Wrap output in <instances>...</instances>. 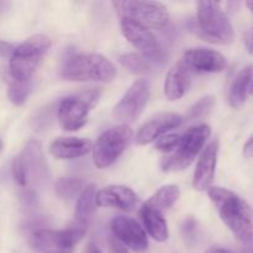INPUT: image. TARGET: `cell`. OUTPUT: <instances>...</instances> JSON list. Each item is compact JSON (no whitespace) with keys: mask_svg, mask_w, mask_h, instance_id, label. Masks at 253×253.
<instances>
[{"mask_svg":"<svg viewBox=\"0 0 253 253\" xmlns=\"http://www.w3.org/2000/svg\"><path fill=\"white\" fill-rule=\"evenodd\" d=\"M252 79L253 68L251 66L245 67L232 79L229 91V103L232 108H240L245 103Z\"/></svg>","mask_w":253,"mask_h":253,"instance_id":"22","label":"cell"},{"mask_svg":"<svg viewBox=\"0 0 253 253\" xmlns=\"http://www.w3.org/2000/svg\"><path fill=\"white\" fill-rule=\"evenodd\" d=\"M245 43H246V49L247 52H249L251 56H253V27L251 31L249 32V35H247L246 37V41H245Z\"/></svg>","mask_w":253,"mask_h":253,"instance_id":"33","label":"cell"},{"mask_svg":"<svg viewBox=\"0 0 253 253\" xmlns=\"http://www.w3.org/2000/svg\"><path fill=\"white\" fill-rule=\"evenodd\" d=\"M111 231L116 241L132 251L143 252L147 250V235L136 220L126 216H116L111 221Z\"/></svg>","mask_w":253,"mask_h":253,"instance_id":"13","label":"cell"},{"mask_svg":"<svg viewBox=\"0 0 253 253\" xmlns=\"http://www.w3.org/2000/svg\"><path fill=\"white\" fill-rule=\"evenodd\" d=\"M25 172L27 175V184L34 182L35 184H41L48 177V166L44 158L43 148L40 141L32 140L26 145L19 155Z\"/></svg>","mask_w":253,"mask_h":253,"instance_id":"14","label":"cell"},{"mask_svg":"<svg viewBox=\"0 0 253 253\" xmlns=\"http://www.w3.org/2000/svg\"><path fill=\"white\" fill-rule=\"evenodd\" d=\"M83 189V180L77 178H61L56 183V194L64 200L74 199L77 195L79 197Z\"/></svg>","mask_w":253,"mask_h":253,"instance_id":"25","label":"cell"},{"mask_svg":"<svg viewBox=\"0 0 253 253\" xmlns=\"http://www.w3.org/2000/svg\"><path fill=\"white\" fill-rule=\"evenodd\" d=\"M207 253H235V252L230 251V250L227 249H224V247H211V249L208 250Z\"/></svg>","mask_w":253,"mask_h":253,"instance_id":"34","label":"cell"},{"mask_svg":"<svg viewBox=\"0 0 253 253\" xmlns=\"http://www.w3.org/2000/svg\"><path fill=\"white\" fill-rule=\"evenodd\" d=\"M249 91H250V93H251V94H253V79H252V82H251V85H250Z\"/></svg>","mask_w":253,"mask_h":253,"instance_id":"38","label":"cell"},{"mask_svg":"<svg viewBox=\"0 0 253 253\" xmlns=\"http://www.w3.org/2000/svg\"><path fill=\"white\" fill-rule=\"evenodd\" d=\"M211 135V128L208 125H198L190 127L180 136V142L175 148V152L166 156L161 162V167L165 172H179L185 169L194 162Z\"/></svg>","mask_w":253,"mask_h":253,"instance_id":"5","label":"cell"},{"mask_svg":"<svg viewBox=\"0 0 253 253\" xmlns=\"http://www.w3.org/2000/svg\"><path fill=\"white\" fill-rule=\"evenodd\" d=\"M116 76V68L99 53H74L64 59L61 77L69 82L109 83Z\"/></svg>","mask_w":253,"mask_h":253,"instance_id":"3","label":"cell"},{"mask_svg":"<svg viewBox=\"0 0 253 253\" xmlns=\"http://www.w3.org/2000/svg\"><path fill=\"white\" fill-rule=\"evenodd\" d=\"M183 118L174 113H162L158 114L153 119L145 124L136 136V141L138 145H148L153 142L163 133L178 127L182 124Z\"/></svg>","mask_w":253,"mask_h":253,"instance_id":"17","label":"cell"},{"mask_svg":"<svg viewBox=\"0 0 253 253\" xmlns=\"http://www.w3.org/2000/svg\"><path fill=\"white\" fill-rule=\"evenodd\" d=\"M86 234V230L73 224L64 230L39 229L30 235V245L34 250L46 253H72L74 246Z\"/></svg>","mask_w":253,"mask_h":253,"instance_id":"8","label":"cell"},{"mask_svg":"<svg viewBox=\"0 0 253 253\" xmlns=\"http://www.w3.org/2000/svg\"><path fill=\"white\" fill-rule=\"evenodd\" d=\"M214 104H215L214 96L209 95V96H205V98H202L197 104H195V105L192 106V109H190L189 113H188V119H189V120H198V119H203L204 116H207L208 114L211 111Z\"/></svg>","mask_w":253,"mask_h":253,"instance_id":"27","label":"cell"},{"mask_svg":"<svg viewBox=\"0 0 253 253\" xmlns=\"http://www.w3.org/2000/svg\"><path fill=\"white\" fill-rule=\"evenodd\" d=\"M244 156L246 158H252L253 157V137L250 138L244 146Z\"/></svg>","mask_w":253,"mask_h":253,"instance_id":"32","label":"cell"},{"mask_svg":"<svg viewBox=\"0 0 253 253\" xmlns=\"http://www.w3.org/2000/svg\"><path fill=\"white\" fill-rule=\"evenodd\" d=\"M96 207L118 208L131 211L138 203V197L131 188L125 185H109L96 192Z\"/></svg>","mask_w":253,"mask_h":253,"instance_id":"16","label":"cell"},{"mask_svg":"<svg viewBox=\"0 0 253 253\" xmlns=\"http://www.w3.org/2000/svg\"><path fill=\"white\" fill-rule=\"evenodd\" d=\"M246 6L253 12V1H246Z\"/></svg>","mask_w":253,"mask_h":253,"instance_id":"37","label":"cell"},{"mask_svg":"<svg viewBox=\"0 0 253 253\" xmlns=\"http://www.w3.org/2000/svg\"><path fill=\"white\" fill-rule=\"evenodd\" d=\"M12 174H14L15 182L17 183L21 187H26L27 185V175L25 172L24 165H22L21 160H20L19 156L14 158V162H12Z\"/></svg>","mask_w":253,"mask_h":253,"instance_id":"30","label":"cell"},{"mask_svg":"<svg viewBox=\"0 0 253 253\" xmlns=\"http://www.w3.org/2000/svg\"><path fill=\"white\" fill-rule=\"evenodd\" d=\"M96 188L94 184L86 185L82 190L81 195L78 197L76 205V211H74V226H78L81 229L88 230L89 224L91 221L94 212L96 209Z\"/></svg>","mask_w":253,"mask_h":253,"instance_id":"20","label":"cell"},{"mask_svg":"<svg viewBox=\"0 0 253 253\" xmlns=\"http://www.w3.org/2000/svg\"><path fill=\"white\" fill-rule=\"evenodd\" d=\"M133 137L130 126L120 125L101 133L93 147V160L98 168H108L125 152Z\"/></svg>","mask_w":253,"mask_h":253,"instance_id":"9","label":"cell"},{"mask_svg":"<svg viewBox=\"0 0 253 253\" xmlns=\"http://www.w3.org/2000/svg\"><path fill=\"white\" fill-rule=\"evenodd\" d=\"M219 153V141L214 140L203 150L198 161L193 178V187L199 192H205L210 188L215 177V169Z\"/></svg>","mask_w":253,"mask_h":253,"instance_id":"15","label":"cell"},{"mask_svg":"<svg viewBox=\"0 0 253 253\" xmlns=\"http://www.w3.org/2000/svg\"><path fill=\"white\" fill-rule=\"evenodd\" d=\"M93 150L91 141L86 138L59 137L49 146V152L58 160H73L83 157Z\"/></svg>","mask_w":253,"mask_h":253,"instance_id":"18","label":"cell"},{"mask_svg":"<svg viewBox=\"0 0 253 253\" xmlns=\"http://www.w3.org/2000/svg\"><path fill=\"white\" fill-rule=\"evenodd\" d=\"M121 17L133 20L147 29L163 30L169 24V12L160 1H113Z\"/></svg>","mask_w":253,"mask_h":253,"instance_id":"7","label":"cell"},{"mask_svg":"<svg viewBox=\"0 0 253 253\" xmlns=\"http://www.w3.org/2000/svg\"><path fill=\"white\" fill-rule=\"evenodd\" d=\"M151 96V85L147 79L133 82L125 95L113 109V116L123 125L135 121L145 109Z\"/></svg>","mask_w":253,"mask_h":253,"instance_id":"11","label":"cell"},{"mask_svg":"<svg viewBox=\"0 0 253 253\" xmlns=\"http://www.w3.org/2000/svg\"><path fill=\"white\" fill-rule=\"evenodd\" d=\"M180 142V135L177 133H169V135L162 136V137L157 138L156 141V150L161 151L165 153H170L178 147Z\"/></svg>","mask_w":253,"mask_h":253,"instance_id":"28","label":"cell"},{"mask_svg":"<svg viewBox=\"0 0 253 253\" xmlns=\"http://www.w3.org/2000/svg\"><path fill=\"white\" fill-rule=\"evenodd\" d=\"M31 86V81H15V79H11L9 83V89H7V98L14 105L21 106L29 98Z\"/></svg>","mask_w":253,"mask_h":253,"instance_id":"26","label":"cell"},{"mask_svg":"<svg viewBox=\"0 0 253 253\" xmlns=\"http://www.w3.org/2000/svg\"><path fill=\"white\" fill-rule=\"evenodd\" d=\"M192 82V73L183 66L178 63L168 72L165 81V95L169 100H178L182 98L190 86Z\"/></svg>","mask_w":253,"mask_h":253,"instance_id":"19","label":"cell"},{"mask_svg":"<svg viewBox=\"0 0 253 253\" xmlns=\"http://www.w3.org/2000/svg\"><path fill=\"white\" fill-rule=\"evenodd\" d=\"M190 32L214 44H229L235 40L231 21L216 1L198 2L197 21L188 22Z\"/></svg>","mask_w":253,"mask_h":253,"instance_id":"2","label":"cell"},{"mask_svg":"<svg viewBox=\"0 0 253 253\" xmlns=\"http://www.w3.org/2000/svg\"><path fill=\"white\" fill-rule=\"evenodd\" d=\"M210 200L216 207L220 217L239 241L249 242L253 231V210L240 195L226 188L210 187Z\"/></svg>","mask_w":253,"mask_h":253,"instance_id":"1","label":"cell"},{"mask_svg":"<svg viewBox=\"0 0 253 253\" xmlns=\"http://www.w3.org/2000/svg\"><path fill=\"white\" fill-rule=\"evenodd\" d=\"M180 190L177 185H165L161 189H158L150 199L146 202V204L152 207L153 209L163 212L165 210L169 209L178 199H179Z\"/></svg>","mask_w":253,"mask_h":253,"instance_id":"23","label":"cell"},{"mask_svg":"<svg viewBox=\"0 0 253 253\" xmlns=\"http://www.w3.org/2000/svg\"><path fill=\"white\" fill-rule=\"evenodd\" d=\"M121 32L124 37L138 49V54L145 57L151 63H163L165 51L157 41L153 32L133 20L121 19Z\"/></svg>","mask_w":253,"mask_h":253,"instance_id":"10","label":"cell"},{"mask_svg":"<svg viewBox=\"0 0 253 253\" xmlns=\"http://www.w3.org/2000/svg\"><path fill=\"white\" fill-rule=\"evenodd\" d=\"M100 96V89L89 88L63 99L58 106L61 127L66 131H78L83 127L88 120L89 113L98 104Z\"/></svg>","mask_w":253,"mask_h":253,"instance_id":"6","label":"cell"},{"mask_svg":"<svg viewBox=\"0 0 253 253\" xmlns=\"http://www.w3.org/2000/svg\"><path fill=\"white\" fill-rule=\"evenodd\" d=\"M85 253H101L100 250L93 244H88L86 245V249H85Z\"/></svg>","mask_w":253,"mask_h":253,"instance_id":"35","label":"cell"},{"mask_svg":"<svg viewBox=\"0 0 253 253\" xmlns=\"http://www.w3.org/2000/svg\"><path fill=\"white\" fill-rule=\"evenodd\" d=\"M119 62L124 68L127 69L132 74L142 76V74H148L152 72V63L138 53L123 54L119 58Z\"/></svg>","mask_w":253,"mask_h":253,"instance_id":"24","label":"cell"},{"mask_svg":"<svg viewBox=\"0 0 253 253\" xmlns=\"http://www.w3.org/2000/svg\"><path fill=\"white\" fill-rule=\"evenodd\" d=\"M180 232H182V236L184 239V241H187L188 244H193L198 236L197 221L193 217L185 219L183 221L182 227H180Z\"/></svg>","mask_w":253,"mask_h":253,"instance_id":"29","label":"cell"},{"mask_svg":"<svg viewBox=\"0 0 253 253\" xmlns=\"http://www.w3.org/2000/svg\"><path fill=\"white\" fill-rule=\"evenodd\" d=\"M179 62L190 73H219L227 66L225 56L210 48L188 49Z\"/></svg>","mask_w":253,"mask_h":253,"instance_id":"12","label":"cell"},{"mask_svg":"<svg viewBox=\"0 0 253 253\" xmlns=\"http://www.w3.org/2000/svg\"><path fill=\"white\" fill-rule=\"evenodd\" d=\"M10 2H7V1H0V12H2V11H6L7 9H9V6H10Z\"/></svg>","mask_w":253,"mask_h":253,"instance_id":"36","label":"cell"},{"mask_svg":"<svg viewBox=\"0 0 253 253\" xmlns=\"http://www.w3.org/2000/svg\"><path fill=\"white\" fill-rule=\"evenodd\" d=\"M51 47V40L42 34L34 35L15 47L10 57L9 73L15 81H31L44 54Z\"/></svg>","mask_w":253,"mask_h":253,"instance_id":"4","label":"cell"},{"mask_svg":"<svg viewBox=\"0 0 253 253\" xmlns=\"http://www.w3.org/2000/svg\"><path fill=\"white\" fill-rule=\"evenodd\" d=\"M140 216L142 219L143 226L146 227V231L153 240L158 242L167 241L169 232H168L167 221L163 217L162 212L145 203L140 210Z\"/></svg>","mask_w":253,"mask_h":253,"instance_id":"21","label":"cell"},{"mask_svg":"<svg viewBox=\"0 0 253 253\" xmlns=\"http://www.w3.org/2000/svg\"><path fill=\"white\" fill-rule=\"evenodd\" d=\"M2 147H4V145H2V141L0 140V152H1V151H2Z\"/></svg>","mask_w":253,"mask_h":253,"instance_id":"39","label":"cell"},{"mask_svg":"<svg viewBox=\"0 0 253 253\" xmlns=\"http://www.w3.org/2000/svg\"><path fill=\"white\" fill-rule=\"evenodd\" d=\"M15 47L7 42H0V56L1 57H11L14 53Z\"/></svg>","mask_w":253,"mask_h":253,"instance_id":"31","label":"cell"}]
</instances>
